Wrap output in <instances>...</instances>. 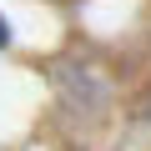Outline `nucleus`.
Wrapping results in <instances>:
<instances>
[{
    "label": "nucleus",
    "mask_w": 151,
    "mask_h": 151,
    "mask_svg": "<svg viewBox=\"0 0 151 151\" xmlns=\"http://www.w3.org/2000/svg\"><path fill=\"white\" fill-rule=\"evenodd\" d=\"M10 40V25H5V15H0V45H5Z\"/></svg>",
    "instance_id": "nucleus-1"
}]
</instances>
